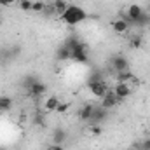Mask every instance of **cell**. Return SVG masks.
Instances as JSON below:
<instances>
[{
  "instance_id": "obj_13",
  "label": "cell",
  "mask_w": 150,
  "mask_h": 150,
  "mask_svg": "<svg viewBox=\"0 0 150 150\" xmlns=\"http://www.w3.org/2000/svg\"><path fill=\"white\" fill-rule=\"evenodd\" d=\"M45 91H47V86H45L44 82H40V80H38V82H35V84L30 87V91H28V93H30L33 98H37V96L45 94Z\"/></svg>"
},
{
  "instance_id": "obj_27",
  "label": "cell",
  "mask_w": 150,
  "mask_h": 150,
  "mask_svg": "<svg viewBox=\"0 0 150 150\" xmlns=\"http://www.w3.org/2000/svg\"><path fill=\"white\" fill-rule=\"evenodd\" d=\"M7 2V5H12V4H18V0H5Z\"/></svg>"
},
{
  "instance_id": "obj_28",
  "label": "cell",
  "mask_w": 150,
  "mask_h": 150,
  "mask_svg": "<svg viewBox=\"0 0 150 150\" xmlns=\"http://www.w3.org/2000/svg\"><path fill=\"white\" fill-rule=\"evenodd\" d=\"M149 11H150V4H149Z\"/></svg>"
},
{
  "instance_id": "obj_6",
  "label": "cell",
  "mask_w": 150,
  "mask_h": 150,
  "mask_svg": "<svg viewBox=\"0 0 150 150\" xmlns=\"http://www.w3.org/2000/svg\"><path fill=\"white\" fill-rule=\"evenodd\" d=\"M112 28L117 35H126L129 32V28H131V23L126 18H119V19H115L112 23Z\"/></svg>"
},
{
  "instance_id": "obj_10",
  "label": "cell",
  "mask_w": 150,
  "mask_h": 150,
  "mask_svg": "<svg viewBox=\"0 0 150 150\" xmlns=\"http://www.w3.org/2000/svg\"><path fill=\"white\" fill-rule=\"evenodd\" d=\"M93 112H94V105H93V103H86V105L79 110V119L84 120V122H89L91 117H93Z\"/></svg>"
},
{
  "instance_id": "obj_1",
  "label": "cell",
  "mask_w": 150,
  "mask_h": 150,
  "mask_svg": "<svg viewBox=\"0 0 150 150\" xmlns=\"http://www.w3.org/2000/svg\"><path fill=\"white\" fill-rule=\"evenodd\" d=\"M59 18H61V21L67 23L68 26H77V25H80V23L87 18V14H86V11H84L82 7H79V5H68V9H67Z\"/></svg>"
},
{
  "instance_id": "obj_14",
  "label": "cell",
  "mask_w": 150,
  "mask_h": 150,
  "mask_svg": "<svg viewBox=\"0 0 150 150\" xmlns=\"http://www.w3.org/2000/svg\"><path fill=\"white\" fill-rule=\"evenodd\" d=\"M56 59H58V61H68V59H72V51H70L67 45L58 47V51H56Z\"/></svg>"
},
{
  "instance_id": "obj_11",
  "label": "cell",
  "mask_w": 150,
  "mask_h": 150,
  "mask_svg": "<svg viewBox=\"0 0 150 150\" xmlns=\"http://www.w3.org/2000/svg\"><path fill=\"white\" fill-rule=\"evenodd\" d=\"M58 105H59V98L58 96H47L44 100V110L45 112H56Z\"/></svg>"
},
{
  "instance_id": "obj_25",
  "label": "cell",
  "mask_w": 150,
  "mask_h": 150,
  "mask_svg": "<svg viewBox=\"0 0 150 150\" xmlns=\"http://www.w3.org/2000/svg\"><path fill=\"white\" fill-rule=\"evenodd\" d=\"M138 149H140V150H150V140H145Z\"/></svg>"
},
{
  "instance_id": "obj_16",
  "label": "cell",
  "mask_w": 150,
  "mask_h": 150,
  "mask_svg": "<svg viewBox=\"0 0 150 150\" xmlns=\"http://www.w3.org/2000/svg\"><path fill=\"white\" fill-rule=\"evenodd\" d=\"M134 80V75L131 74L129 70H126V72H119L117 74V82H127V84H131ZM133 86V84H131Z\"/></svg>"
},
{
  "instance_id": "obj_4",
  "label": "cell",
  "mask_w": 150,
  "mask_h": 150,
  "mask_svg": "<svg viewBox=\"0 0 150 150\" xmlns=\"http://www.w3.org/2000/svg\"><path fill=\"white\" fill-rule=\"evenodd\" d=\"M119 103H120V100L115 96V93H113L112 89H108L105 93V96L100 98V107H103L105 110H112L113 107H117Z\"/></svg>"
},
{
  "instance_id": "obj_22",
  "label": "cell",
  "mask_w": 150,
  "mask_h": 150,
  "mask_svg": "<svg viewBox=\"0 0 150 150\" xmlns=\"http://www.w3.org/2000/svg\"><path fill=\"white\" fill-rule=\"evenodd\" d=\"M44 9H45V4H44L42 0H33V4H32V12H44Z\"/></svg>"
},
{
  "instance_id": "obj_26",
  "label": "cell",
  "mask_w": 150,
  "mask_h": 150,
  "mask_svg": "<svg viewBox=\"0 0 150 150\" xmlns=\"http://www.w3.org/2000/svg\"><path fill=\"white\" fill-rule=\"evenodd\" d=\"M47 150H65V147H63V145H54V143H52Z\"/></svg>"
},
{
  "instance_id": "obj_9",
  "label": "cell",
  "mask_w": 150,
  "mask_h": 150,
  "mask_svg": "<svg viewBox=\"0 0 150 150\" xmlns=\"http://www.w3.org/2000/svg\"><path fill=\"white\" fill-rule=\"evenodd\" d=\"M107 112L103 107H94V112H93V117L89 120V124H101L105 119H107Z\"/></svg>"
},
{
  "instance_id": "obj_15",
  "label": "cell",
  "mask_w": 150,
  "mask_h": 150,
  "mask_svg": "<svg viewBox=\"0 0 150 150\" xmlns=\"http://www.w3.org/2000/svg\"><path fill=\"white\" fill-rule=\"evenodd\" d=\"M52 9H54V14H58V16H61L67 9H68V4H67V0H54L52 4Z\"/></svg>"
},
{
  "instance_id": "obj_7",
  "label": "cell",
  "mask_w": 150,
  "mask_h": 150,
  "mask_svg": "<svg viewBox=\"0 0 150 150\" xmlns=\"http://www.w3.org/2000/svg\"><path fill=\"white\" fill-rule=\"evenodd\" d=\"M143 12H145V11L142 9V5H138V4H131V5L127 7V11H126V19L133 25V23L143 14Z\"/></svg>"
},
{
  "instance_id": "obj_20",
  "label": "cell",
  "mask_w": 150,
  "mask_h": 150,
  "mask_svg": "<svg viewBox=\"0 0 150 150\" xmlns=\"http://www.w3.org/2000/svg\"><path fill=\"white\" fill-rule=\"evenodd\" d=\"M133 25H136V26H145V25H150V16L147 14V12H143Z\"/></svg>"
},
{
  "instance_id": "obj_23",
  "label": "cell",
  "mask_w": 150,
  "mask_h": 150,
  "mask_svg": "<svg viewBox=\"0 0 150 150\" xmlns=\"http://www.w3.org/2000/svg\"><path fill=\"white\" fill-rule=\"evenodd\" d=\"M89 133H91L93 136H100V134L103 133L101 124H89Z\"/></svg>"
},
{
  "instance_id": "obj_2",
  "label": "cell",
  "mask_w": 150,
  "mask_h": 150,
  "mask_svg": "<svg viewBox=\"0 0 150 150\" xmlns=\"http://www.w3.org/2000/svg\"><path fill=\"white\" fill-rule=\"evenodd\" d=\"M87 87H89V91H91V94H93L94 98H103L105 93L110 89L108 84H107L101 77H93V79H89V80H87Z\"/></svg>"
},
{
  "instance_id": "obj_21",
  "label": "cell",
  "mask_w": 150,
  "mask_h": 150,
  "mask_svg": "<svg viewBox=\"0 0 150 150\" xmlns=\"http://www.w3.org/2000/svg\"><path fill=\"white\" fill-rule=\"evenodd\" d=\"M32 4H33V0H18L19 9L26 11V12H32Z\"/></svg>"
},
{
  "instance_id": "obj_12",
  "label": "cell",
  "mask_w": 150,
  "mask_h": 150,
  "mask_svg": "<svg viewBox=\"0 0 150 150\" xmlns=\"http://www.w3.org/2000/svg\"><path fill=\"white\" fill-rule=\"evenodd\" d=\"M67 138H68V133L65 129H54L52 131V143L54 145H65Z\"/></svg>"
},
{
  "instance_id": "obj_19",
  "label": "cell",
  "mask_w": 150,
  "mask_h": 150,
  "mask_svg": "<svg viewBox=\"0 0 150 150\" xmlns=\"http://www.w3.org/2000/svg\"><path fill=\"white\" fill-rule=\"evenodd\" d=\"M142 42H143V37L142 35H133L131 40H129V47L131 49H140L142 47Z\"/></svg>"
},
{
  "instance_id": "obj_5",
  "label": "cell",
  "mask_w": 150,
  "mask_h": 150,
  "mask_svg": "<svg viewBox=\"0 0 150 150\" xmlns=\"http://www.w3.org/2000/svg\"><path fill=\"white\" fill-rule=\"evenodd\" d=\"M72 59L77 63H86L87 61V51H86V45L84 44H77L74 49H72Z\"/></svg>"
},
{
  "instance_id": "obj_18",
  "label": "cell",
  "mask_w": 150,
  "mask_h": 150,
  "mask_svg": "<svg viewBox=\"0 0 150 150\" xmlns=\"http://www.w3.org/2000/svg\"><path fill=\"white\" fill-rule=\"evenodd\" d=\"M35 82H38V79L35 77V75H26V77H25V80L21 82V86H23L26 91H30V87H32Z\"/></svg>"
},
{
  "instance_id": "obj_8",
  "label": "cell",
  "mask_w": 150,
  "mask_h": 150,
  "mask_svg": "<svg viewBox=\"0 0 150 150\" xmlns=\"http://www.w3.org/2000/svg\"><path fill=\"white\" fill-rule=\"evenodd\" d=\"M112 68L115 74H119V72H126V70H129V61L124 58V56H113L112 58Z\"/></svg>"
},
{
  "instance_id": "obj_17",
  "label": "cell",
  "mask_w": 150,
  "mask_h": 150,
  "mask_svg": "<svg viewBox=\"0 0 150 150\" xmlns=\"http://www.w3.org/2000/svg\"><path fill=\"white\" fill-rule=\"evenodd\" d=\"M12 108V98L9 96H0V112H7Z\"/></svg>"
},
{
  "instance_id": "obj_3",
  "label": "cell",
  "mask_w": 150,
  "mask_h": 150,
  "mask_svg": "<svg viewBox=\"0 0 150 150\" xmlns=\"http://www.w3.org/2000/svg\"><path fill=\"white\" fill-rule=\"evenodd\" d=\"M112 91L115 93V96L122 101V100H126V98H129V96L133 94L134 87H133L131 84H127V82H115V86L112 87Z\"/></svg>"
},
{
  "instance_id": "obj_24",
  "label": "cell",
  "mask_w": 150,
  "mask_h": 150,
  "mask_svg": "<svg viewBox=\"0 0 150 150\" xmlns=\"http://www.w3.org/2000/svg\"><path fill=\"white\" fill-rule=\"evenodd\" d=\"M68 108H70V103H61V101H59V105H58L56 112H58V113H67V112H68Z\"/></svg>"
}]
</instances>
